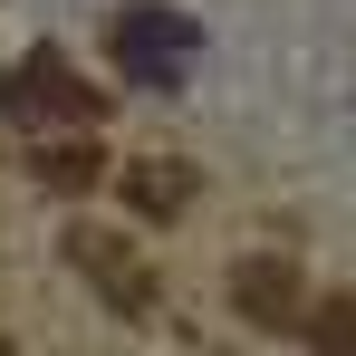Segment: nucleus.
<instances>
[{"instance_id": "0eeeda50", "label": "nucleus", "mask_w": 356, "mask_h": 356, "mask_svg": "<svg viewBox=\"0 0 356 356\" xmlns=\"http://www.w3.org/2000/svg\"><path fill=\"white\" fill-rule=\"evenodd\" d=\"M308 347L318 356H356V289H337V298L308 308Z\"/></svg>"}, {"instance_id": "f257e3e1", "label": "nucleus", "mask_w": 356, "mask_h": 356, "mask_svg": "<svg viewBox=\"0 0 356 356\" xmlns=\"http://www.w3.org/2000/svg\"><path fill=\"white\" fill-rule=\"evenodd\" d=\"M0 116L39 145V135H97L106 106H97V87H87L58 49H39V58H19L10 77H0Z\"/></svg>"}, {"instance_id": "423d86ee", "label": "nucleus", "mask_w": 356, "mask_h": 356, "mask_svg": "<svg viewBox=\"0 0 356 356\" xmlns=\"http://www.w3.org/2000/svg\"><path fill=\"white\" fill-rule=\"evenodd\" d=\"M193 164H164V154H145V164H125V202L145 212V222H174V212H193Z\"/></svg>"}, {"instance_id": "f03ea898", "label": "nucleus", "mask_w": 356, "mask_h": 356, "mask_svg": "<svg viewBox=\"0 0 356 356\" xmlns=\"http://www.w3.org/2000/svg\"><path fill=\"white\" fill-rule=\"evenodd\" d=\"M116 58H125V77H145V87H174L183 67H193V19L135 0V10L116 19Z\"/></svg>"}, {"instance_id": "7ed1b4c3", "label": "nucleus", "mask_w": 356, "mask_h": 356, "mask_svg": "<svg viewBox=\"0 0 356 356\" xmlns=\"http://www.w3.org/2000/svg\"><path fill=\"white\" fill-rule=\"evenodd\" d=\"M67 270H87V289L106 298V308H125V318H145V308H154V270H145L116 232H97V222H77V232H67Z\"/></svg>"}, {"instance_id": "20e7f679", "label": "nucleus", "mask_w": 356, "mask_h": 356, "mask_svg": "<svg viewBox=\"0 0 356 356\" xmlns=\"http://www.w3.org/2000/svg\"><path fill=\"white\" fill-rule=\"evenodd\" d=\"M232 308L250 318V327H308V298H298L289 260H241L232 270Z\"/></svg>"}, {"instance_id": "6e6552de", "label": "nucleus", "mask_w": 356, "mask_h": 356, "mask_svg": "<svg viewBox=\"0 0 356 356\" xmlns=\"http://www.w3.org/2000/svg\"><path fill=\"white\" fill-rule=\"evenodd\" d=\"M0 356H19V347H10V337H0Z\"/></svg>"}, {"instance_id": "39448f33", "label": "nucleus", "mask_w": 356, "mask_h": 356, "mask_svg": "<svg viewBox=\"0 0 356 356\" xmlns=\"http://www.w3.org/2000/svg\"><path fill=\"white\" fill-rule=\"evenodd\" d=\"M97 174H106L97 135H39L29 145V183H49V193H97Z\"/></svg>"}]
</instances>
